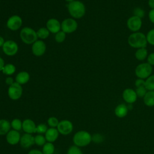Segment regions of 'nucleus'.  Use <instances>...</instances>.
<instances>
[{"instance_id":"obj_1","label":"nucleus","mask_w":154,"mask_h":154,"mask_svg":"<svg viewBox=\"0 0 154 154\" xmlns=\"http://www.w3.org/2000/svg\"><path fill=\"white\" fill-rule=\"evenodd\" d=\"M67 10L69 14L75 19L82 18L85 15L86 10L84 3L78 0L69 2Z\"/></svg>"},{"instance_id":"obj_2","label":"nucleus","mask_w":154,"mask_h":154,"mask_svg":"<svg viewBox=\"0 0 154 154\" xmlns=\"http://www.w3.org/2000/svg\"><path fill=\"white\" fill-rule=\"evenodd\" d=\"M128 44L134 48H146L147 46L146 36L142 32H136L131 34L128 39Z\"/></svg>"},{"instance_id":"obj_3","label":"nucleus","mask_w":154,"mask_h":154,"mask_svg":"<svg viewBox=\"0 0 154 154\" xmlns=\"http://www.w3.org/2000/svg\"><path fill=\"white\" fill-rule=\"evenodd\" d=\"M92 140L90 134L85 131H79L75 133L73 137V141L78 147H84L88 145Z\"/></svg>"},{"instance_id":"obj_4","label":"nucleus","mask_w":154,"mask_h":154,"mask_svg":"<svg viewBox=\"0 0 154 154\" xmlns=\"http://www.w3.org/2000/svg\"><path fill=\"white\" fill-rule=\"evenodd\" d=\"M19 35L21 40L26 45L34 43L38 38L37 32L34 29L28 26L22 28Z\"/></svg>"},{"instance_id":"obj_5","label":"nucleus","mask_w":154,"mask_h":154,"mask_svg":"<svg viewBox=\"0 0 154 154\" xmlns=\"http://www.w3.org/2000/svg\"><path fill=\"white\" fill-rule=\"evenodd\" d=\"M152 72V67L148 63H141L137 66L135 72L137 76L140 79L147 78Z\"/></svg>"},{"instance_id":"obj_6","label":"nucleus","mask_w":154,"mask_h":154,"mask_svg":"<svg viewBox=\"0 0 154 154\" xmlns=\"http://www.w3.org/2000/svg\"><path fill=\"white\" fill-rule=\"evenodd\" d=\"M78 26V23L75 19L67 18L61 23V29L66 34H71L76 31Z\"/></svg>"},{"instance_id":"obj_7","label":"nucleus","mask_w":154,"mask_h":154,"mask_svg":"<svg viewBox=\"0 0 154 154\" xmlns=\"http://www.w3.org/2000/svg\"><path fill=\"white\" fill-rule=\"evenodd\" d=\"M8 97L14 100L20 99L23 93V88L22 85L14 82L13 84L9 86L8 88Z\"/></svg>"},{"instance_id":"obj_8","label":"nucleus","mask_w":154,"mask_h":154,"mask_svg":"<svg viewBox=\"0 0 154 154\" xmlns=\"http://www.w3.org/2000/svg\"><path fill=\"white\" fill-rule=\"evenodd\" d=\"M2 48L3 52L10 57L15 55L19 50L18 45L16 42L12 40H8L5 41Z\"/></svg>"},{"instance_id":"obj_9","label":"nucleus","mask_w":154,"mask_h":154,"mask_svg":"<svg viewBox=\"0 0 154 154\" xmlns=\"http://www.w3.org/2000/svg\"><path fill=\"white\" fill-rule=\"evenodd\" d=\"M7 27L11 31H15L21 28L22 25V19L18 15L10 16L7 21Z\"/></svg>"},{"instance_id":"obj_10","label":"nucleus","mask_w":154,"mask_h":154,"mask_svg":"<svg viewBox=\"0 0 154 154\" xmlns=\"http://www.w3.org/2000/svg\"><path fill=\"white\" fill-rule=\"evenodd\" d=\"M46 50V45L42 40H37L32 44L31 51L32 54L36 57L43 55Z\"/></svg>"},{"instance_id":"obj_11","label":"nucleus","mask_w":154,"mask_h":154,"mask_svg":"<svg viewBox=\"0 0 154 154\" xmlns=\"http://www.w3.org/2000/svg\"><path fill=\"white\" fill-rule=\"evenodd\" d=\"M57 129L61 135H67L72 132L73 126L70 121L68 120H63L59 122Z\"/></svg>"},{"instance_id":"obj_12","label":"nucleus","mask_w":154,"mask_h":154,"mask_svg":"<svg viewBox=\"0 0 154 154\" xmlns=\"http://www.w3.org/2000/svg\"><path fill=\"white\" fill-rule=\"evenodd\" d=\"M142 25L141 19L136 16H132L130 17L127 20L128 28L132 31L135 32L138 31Z\"/></svg>"},{"instance_id":"obj_13","label":"nucleus","mask_w":154,"mask_h":154,"mask_svg":"<svg viewBox=\"0 0 154 154\" xmlns=\"http://www.w3.org/2000/svg\"><path fill=\"white\" fill-rule=\"evenodd\" d=\"M47 29L51 33L56 34L61 31V23L60 21L55 18H51L48 19L46 23Z\"/></svg>"},{"instance_id":"obj_14","label":"nucleus","mask_w":154,"mask_h":154,"mask_svg":"<svg viewBox=\"0 0 154 154\" xmlns=\"http://www.w3.org/2000/svg\"><path fill=\"white\" fill-rule=\"evenodd\" d=\"M21 136L19 131L16 130H10L6 135V140L8 144L11 145L17 144L20 142Z\"/></svg>"},{"instance_id":"obj_15","label":"nucleus","mask_w":154,"mask_h":154,"mask_svg":"<svg viewBox=\"0 0 154 154\" xmlns=\"http://www.w3.org/2000/svg\"><path fill=\"white\" fill-rule=\"evenodd\" d=\"M20 144L23 148H29L35 144L34 137L30 134H24L21 136Z\"/></svg>"},{"instance_id":"obj_16","label":"nucleus","mask_w":154,"mask_h":154,"mask_svg":"<svg viewBox=\"0 0 154 154\" xmlns=\"http://www.w3.org/2000/svg\"><path fill=\"white\" fill-rule=\"evenodd\" d=\"M36 126L34 122L31 119H26L22 122V130L26 134L35 133Z\"/></svg>"},{"instance_id":"obj_17","label":"nucleus","mask_w":154,"mask_h":154,"mask_svg":"<svg viewBox=\"0 0 154 154\" xmlns=\"http://www.w3.org/2000/svg\"><path fill=\"white\" fill-rule=\"evenodd\" d=\"M123 98L128 103H132L136 101L137 95L133 89L126 88L123 92Z\"/></svg>"},{"instance_id":"obj_18","label":"nucleus","mask_w":154,"mask_h":154,"mask_svg":"<svg viewBox=\"0 0 154 154\" xmlns=\"http://www.w3.org/2000/svg\"><path fill=\"white\" fill-rule=\"evenodd\" d=\"M59 132L57 128H50L45 133V138L48 142L53 143L56 141L59 136Z\"/></svg>"},{"instance_id":"obj_19","label":"nucleus","mask_w":154,"mask_h":154,"mask_svg":"<svg viewBox=\"0 0 154 154\" xmlns=\"http://www.w3.org/2000/svg\"><path fill=\"white\" fill-rule=\"evenodd\" d=\"M30 79V75L28 72L26 71H22L19 72L16 78L15 82L19 83L20 85H23L26 84Z\"/></svg>"},{"instance_id":"obj_20","label":"nucleus","mask_w":154,"mask_h":154,"mask_svg":"<svg viewBox=\"0 0 154 154\" xmlns=\"http://www.w3.org/2000/svg\"><path fill=\"white\" fill-rule=\"evenodd\" d=\"M11 123L5 119H0V135H7L10 131Z\"/></svg>"},{"instance_id":"obj_21","label":"nucleus","mask_w":154,"mask_h":154,"mask_svg":"<svg viewBox=\"0 0 154 154\" xmlns=\"http://www.w3.org/2000/svg\"><path fill=\"white\" fill-rule=\"evenodd\" d=\"M128 111V108L127 106L125 104H120L117 106L115 109V114L116 115L120 118H122L125 117Z\"/></svg>"},{"instance_id":"obj_22","label":"nucleus","mask_w":154,"mask_h":154,"mask_svg":"<svg viewBox=\"0 0 154 154\" xmlns=\"http://www.w3.org/2000/svg\"><path fill=\"white\" fill-rule=\"evenodd\" d=\"M144 102L149 106H154V91H149L144 96Z\"/></svg>"},{"instance_id":"obj_23","label":"nucleus","mask_w":154,"mask_h":154,"mask_svg":"<svg viewBox=\"0 0 154 154\" xmlns=\"http://www.w3.org/2000/svg\"><path fill=\"white\" fill-rule=\"evenodd\" d=\"M16 70V66L13 64L8 63L5 64V66H4L1 71L4 74L8 76H11L15 73Z\"/></svg>"},{"instance_id":"obj_24","label":"nucleus","mask_w":154,"mask_h":154,"mask_svg":"<svg viewBox=\"0 0 154 154\" xmlns=\"http://www.w3.org/2000/svg\"><path fill=\"white\" fill-rule=\"evenodd\" d=\"M42 152L43 154H54L55 152V146L52 143L47 142L43 146Z\"/></svg>"},{"instance_id":"obj_25","label":"nucleus","mask_w":154,"mask_h":154,"mask_svg":"<svg viewBox=\"0 0 154 154\" xmlns=\"http://www.w3.org/2000/svg\"><path fill=\"white\" fill-rule=\"evenodd\" d=\"M36 32L38 38H40L41 40L47 38L49 36V34L51 33L46 27H42L39 28Z\"/></svg>"},{"instance_id":"obj_26","label":"nucleus","mask_w":154,"mask_h":154,"mask_svg":"<svg viewBox=\"0 0 154 154\" xmlns=\"http://www.w3.org/2000/svg\"><path fill=\"white\" fill-rule=\"evenodd\" d=\"M147 55V50L145 48H139L135 52V58L139 61L144 60Z\"/></svg>"},{"instance_id":"obj_27","label":"nucleus","mask_w":154,"mask_h":154,"mask_svg":"<svg viewBox=\"0 0 154 154\" xmlns=\"http://www.w3.org/2000/svg\"><path fill=\"white\" fill-rule=\"evenodd\" d=\"M145 87L149 91H154V75L149 76L145 81Z\"/></svg>"},{"instance_id":"obj_28","label":"nucleus","mask_w":154,"mask_h":154,"mask_svg":"<svg viewBox=\"0 0 154 154\" xmlns=\"http://www.w3.org/2000/svg\"><path fill=\"white\" fill-rule=\"evenodd\" d=\"M11 126L13 129L19 131L22 129V122L19 119H14L11 122Z\"/></svg>"},{"instance_id":"obj_29","label":"nucleus","mask_w":154,"mask_h":154,"mask_svg":"<svg viewBox=\"0 0 154 154\" xmlns=\"http://www.w3.org/2000/svg\"><path fill=\"white\" fill-rule=\"evenodd\" d=\"M34 141L37 146H43L46 143V140L42 134H37L34 137Z\"/></svg>"},{"instance_id":"obj_30","label":"nucleus","mask_w":154,"mask_h":154,"mask_svg":"<svg viewBox=\"0 0 154 154\" xmlns=\"http://www.w3.org/2000/svg\"><path fill=\"white\" fill-rule=\"evenodd\" d=\"M66 37V34L61 30L55 34V40L56 42L58 43H61L65 40Z\"/></svg>"},{"instance_id":"obj_31","label":"nucleus","mask_w":154,"mask_h":154,"mask_svg":"<svg viewBox=\"0 0 154 154\" xmlns=\"http://www.w3.org/2000/svg\"><path fill=\"white\" fill-rule=\"evenodd\" d=\"M48 125L51 127V128H56L59 123V121L57 118L55 117H51L48 119Z\"/></svg>"},{"instance_id":"obj_32","label":"nucleus","mask_w":154,"mask_h":154,"mask_svg":"<svg viewBox=\"0 0 154 154\" xmlns=\"http://www.w3.org/2000/svg\"><path fill=\"white\" fill-rule=\"evenodd\" d=\"M67 154H83L82 150L79 147L74 145L70 147L67 150Z\"/></svg>"},{"instance_id":"obj_33","label":"nucleus","mask_w":154,"mask_h":154,"mask_svg":"<svg viewBox=\"0 0 154 154\" xmlns=\"http://www.w3.org/2000/svg\"><path fill=\"white\" fill-rule=\"evenodd\" d=\"M48 130L47 126L44 123H41L36 126V132L38 134H45Z\"/></svg>"},{"instance_id":"obj_34","label":"nucleus","mask_w":154,"mask_h":154,"mask_svg":"<svg viewBox=\"0 0 154 154\" xmlns=\"http://www.w3.org/2000/svg\"><path fill=\"white\" fill-rule=\"evenodd\" d=\"M146 39L147 43L151 45H154V29H152L148 32L146 35Z\"/></svg>"},{"instance_id":"obj_35","label":"nucleus","mask_w":154,"mask_h":154,"mask_svg":"<svg viewBox=\"0 0 154 154\" xmlns=\"http://www.w3.org/2000/svg\"><path fill=\"white\" fill-rule=\"evenodd\" d=\"M136 94L137 95V96L140 97H143L145 96V94L147 93V89L145 87H137V89L135 90Z\"/></svg>"},{"instance_id":"obj_36","label":"nucleus","mask_w":154,"mask_h":154,"mask_svg":"<svg viewBox=\"0 0 154 154\" xmlns=\"http://www.w3.org/2000/svg\"><path fill=\"white\" fill-rule=\"evenodd\" d=\"M134 16H137V17H138L140 18H141L144 15V11L141 8H136L134 10Z\"/></svg>"},{"instance_id":"obj_37","label":"nucleus","mask_w":154,"mask_h":154,"mask_svg":"<svg viewBox=\"0 0 154 154\" xmlns=\"http://www.w3.org/2000/svg\"><path fill=\"white\" fill-rule=\"evenodd\" d=\"M92 140L94 141L96 143H100L103 140L102 138V136L100 134H94L93 137H92Z\"/></svg>"},{"instance_id":"obj_38","label":"nucleus","mask_w":154,"mask_h":154,"mask_svg":"<svg viewBox=\"0 0 154 154\" xmlns=\"http://www.w3.org/2000/svg\"><path fill=\"white\" fill-rule=\"evenodd\" d=\"M135 86L137 87H145V81L143 79H138L135 81Z\"/></svg>"},{"instance_id":"obj_39","label":"nucleus","mask_w":154,"mask_h":154,"mask_svg":"<svg viewBox=\"0 0 154 154\" xmlns=\"http://www.w3.org/2000/svg\"><path fill=\"white\" fill-rule=\"evenodd\" d=\"M147 63L151 66L154 65V52L151 53L147 57Z\"/></svg>"},{"instance_id":"obj_40","label":"nucleus","mask_w":154,"mask_h":154,"mask_svg":"<svg viewBox=\"0 0 154 154\" xmlns=\"http://www.w3.org/2000/svg\"><path fill=\"white\" fill-rule=\"evenodd\" d=\"M5 82L6 83L7 85H8L9 86L11 85V84H13L15 81H14V79L12 77H11L10 76H8L7 78H5Z\"/></svg>"},{"instance_id":"obj_41","label":"nucleus","mask_w":154,"mask_h":154,"mask_svg":"<svg viewBox=\"0 0 154 154\" xmlns=\"http://www.w3.org/2000/svg\"><path fill=\"white\" fill-rule=\"evenodd\" d=\"M149 18L150 20L154 23V9H152L149 13Z\"/></svg>"},{"instance_id":"obj_42","label":"nucleus","mask_w":154,"mask_h":154,"mask_svg":"<svg viewBox=\"0 0 154 154\" xmlns=\"http://www.w3.org/2000/svg\"><path fill=\"white\" fill-rule=\"evenodd\" d=\"M28 154H43V152L37 149H32L31 150Z\"/></svg>"},{"instance_id":"obj_43","label":"nucleus","mask_w":154,"mask_h":154,"mask_svg":"<svg viewBox=\"0 0 154 154\" xmlns=\"http://www.w3.org/2000/svg\"><path fill=\"white\" fill-rule=\"evenodd\" d=\"M5 66V62L4 60H3L2 58H1L0 57V70L1 71V70L2 69V68L4 67V66Z\"/></svg>"},{"instance_id":"obj_44","label":"nucleus","mask_w":154,"mask_h":154,"mask_svg":"<svg viewBox=\"0 0 154 154\" xmlns=\"http://www.w3.org/2000/svg\"><path fill=\"white\" fill-rule=\"evenodd\" d=\"M148 4L152 9H154V0H149Z\"/></svg>"},{"instance_id":"obj_45","label":"nucleus","mask_w":154,"mask_h":154,"mask_svg":"<svg viewBox=\"0 0 154 154\" xmlns=\"http://www.w3.org/2000/svg\"><path fill=\"white\" fill-rule=\"evenodd\" d=\"M5 40H4V38L0 35V48L1 47H2V46L4 45V43H5Z\"/></svg>"},{"instance_id":"obj_46","label":"nucleus","mask_w":154,"mask_h":154,"mask_svg":"<svg viewBox=\"0 0 154 154\" xmlns=\"http://www.w3.org/2000/svg\"><path fill=\"white\" fill-rule=\"evenodd\" d=\"M65 1H66L67 2H72V1H75V0H65Z\"/></svg>"}]
</instances>
